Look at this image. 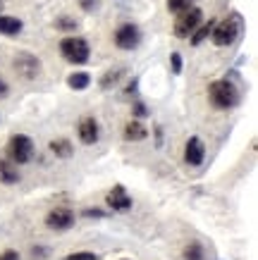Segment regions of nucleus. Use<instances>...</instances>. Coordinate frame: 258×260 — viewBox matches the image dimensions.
I'll use <instances>...</instances> for the list:
<instances>
[{
  "instance_id": "nucleus-4",
  "label": "nucleus",
  "mask_w": 258,
  "mask_h": 260,
  "mask_svg": "<svg viewBox=\"0 0 258 260\" xmlns=\"http://www.w3.org/2000/svg\"><path fill=\"white\" fill-rule=\"evenodd\" d=\"M5 155L15 165H24L34 158V141L26 134H15L5 146Z\"/></svg>"
},
{
  "instance_id": "nucleus-5",
  "label": "nucleus",
  "mask_w": 258,
  "mask_h": 260,
  "mask_svg": "<svg viewBox=\"0 0 258 260\" xmlns=\"http://www.w3.org/2000/svg\"><path fill=\"white\" fill-rule=\"evenodd\" d=\"M201 22H204V12H201V8L191 5L189 10H184V12L177 15V22H175V26H172V31H175V36H180V39H189Z\"/></svg>"
},
{
  "instance_id": "nucleus-24",
  "label": "nucleus",
  "mask_w": 258,
  "mask_h": 260,
  "mask_svg": "<svg viewBox=\"0 0 258 260\" xmlns=\"http://www.w3.org/2000/svg\"><path fill=\"white\" fill-rule=\"evenodd\" d=\"M46 255H48V248H41V246H39V248H32V258L34 260H36V258H46Z\"/></svg>"
},
{
  "instance_id": "nucleus-9",
  "label": "nucleus",
  "mask_w": 258,
  "mask_h": 260,
  "mask_svg": "<svg viewBox=\"0 0 258 260\" xmlns=\"http://www.w3.org/2000/svg\"><path fill=\"white\" fill-rule=\"evenodd\" d=\"M206 160V146L198 136H191L187 143H184V162L191 167H198Z\"/></svg>"
},
{
  "instance_id": "nucleus-19",
  "label": "nucleus",
  "mask_w": 258,
  "mask_h": 260,
  "mask_svg": "<svg viewBox=\"0 0 258 260\" xmlns=\"http://www.w3.org/2000/svg\"><path fill=\"white\" fill-rule=\"evenodd\" d=\"M70 86L72 88H86V86H89V74H84V72L72 74V77H70Z\"/></svg>"
},
{
  "instance_id": "nucleus-8",
  "label": "nucleus",
  "mask_w": 258,
  "mask_h": 260,
  "mask_svg": "<svg viewBox=\"0 0 258 260\" xmlns=\"http://www.w3.org/2000/svg\"><path fill=\"white\" fill-rule=\"evenodd\" d=\"M77 136H79V141L84 143V146L96 143V141H98V136H101L98 119H96L94 115H84V117L79 119V124H77Z\"/></svg>"
},
{
  "instance_id": "nucleus-2",
  "label": "nucleus",
  "mask_w": 258,
  "mask_h": 260,
  "mask_svg": "<svg viewBox=\"0 0 258 260\" xmlns=\"http://www.w3.org/2000/svg\"><path fill=\"white\" fill-rule=\"evenodd\" d=\"M242 34V17L239 15H230L225 19H215L213 24V31H211V39L213 43L218 48H225V46H232Z\"/></svg>"
},
{
  "instance_id": "nucleus-15",
  "label": "nucleus",
  "mask_w": 258,
  "mask_h": 260,
  "mask_svg": "<svg viewBox=\"0 0 258 260\" xmlns=\"http://www.w3.org/2000/svg\"><path fill=\"white\" fill-rule=\"evenodd\" d=\"M213 24H215V19H208V22H201L198 26H196V31L191 34V43L194 46H201L208 36H211V31H213Z\"/></svg>"
},
{
  "instance_id": "nucleus-3",
  "label": "nucleus",
  "mask_w": 258,
  "mask_h": 260,
  "mask_svg": "<svg viewBox=\"0 0 258 260\" xmlns=\"http://www.w3.org/2000/svg\"><path fill=\"white\" fill-rule=\"evenodd\" d=\"M60 55L72 64H84L91 55V48L81 36H67V39L60 41Z\"/></svg>"
},
{
  "instance_id": "nucleus-6",
  "label": "nucleus",
  "mask_w": 258,
  "mask_h": 260,
  "mask_svg": "<svg viewBox=\"0 0 258 260\" xmlns=\"http://www.w3.org/2000/svg\"><path fill=\"white\" fill-rule=\"evenodd\" d=\"M139 41H141V29L134 22L120 24L118 29H115V34H112V43L120 50H134V48L139 46Z\"/></svg>"
},
{
  "instance_id": "nucleus-25",
  "label": "nucleus",
  "mask_w": 258,
  "mask_h": 260,
  "mask_svg": "<svg viewBox=\"0 0 258 260\" xmlns=\"http://www.w3.org/2000/svg\"><path fill=\"white\" fill-rule=\"evenodd\" d=\"M10 93V86L8 84H5V79H3V77H0V98H5V95Z\"/></svg>"
},
{
  "instance_id": "nucleus-22",
  "label": "nucleus",
  "mask_w": 258,
  "mask_h": 260,
  "mask_svg": "<svg viewBox=\"0 0 258 260\" xmlns=\"http://www.w3.org/2000/svg\"><path fill=\"white\" fill-rule=\"evenodd\" d=\"M77 26V22L72 19V17H60L58 22H55V29H74Z\"/></svg>"
},
{
  "instance_id": "nucleus-16",
  "label": "nucleus",
  "mask_w": 258,
  "mask_h": 260,
  "mask_svg": "<svg viewBox=\"0 0 258 260\" xmlns=\"http://www.w3.org/2000/svg\"><path fill=\"white\" fill-rule=\"evenodd\" d=\"M50 150H53L58 158H70L72 155V143L67 139H55L50 141Z\"/></svg>"
},
{
  "instance_id": "nucleus-10",
  "label": "nucleus",
  "mask_w": 258,
  "mask_h": 260,
  "mask_svg": "<svg viewBox=\"0 0 258 260\" xmlns=\"http://www.w3.org/2000/svg\"><path fill=\"white\" fill-rule=\"evenodd\" d=\"M105 201H108V205L115 213H125V210L132 208V198H129V193H127L122 186H112L110 193L105 196Z\"/></svg>"
},
{
  "instance_id": "nucleus-14",
  "label": "nucleus",
  "mask_w": 258,
  "mask_h": 260,
  "mask_svg": "<svg viewBox=\"0 0 258 260\" xmlns=\"http://www.w3.org/2000/svg\"><path fill=\"white\" fill-rule=\"evenodd\" d=\"M22 31V19L10 15H0V34L3 36H17Z\"/></svg>"
},
{
  "instance_id": "nucleus-28",
  "label": "nucleus",
  "mask_w": 258,
  "mask_h": 260,
  "mask_svg": "<svg viewBox=\"0 0 258 260\" xmlns=\"http://www.w3.org/2000/svg\"><path fill=\"white\" fill-rule=\"evenodd\" d=\"M122 260H127V258H122Z\"/></svg>"
},
{
  "instance_id": "nucleus-23",
  "label": "nucleus",
  "mask_w": 258,
  "mask_h": 260,
  "mask_svg": "<svg viewBox=\"0 0 258 260\" xmlns=\"http://www.w3.org/2000/svg\"><path fill=\"white\" fill-rule=\"evenodd\" d=\"M0 260H19V253L12 251V248H8V251L0 253Z\"/></svg>"
},
{
  "instance_id": "nucleus-1",
  "label": "nucleus",
  "mask_w": 258,
  "mask_h": 260,
  "mask_svg": "<svg viewBox=\"0 0 258 260\" xmlns=\"http://www.w3.org/2000/svg\"><path fill=\"white\" fill-rule=\"evenodd\" d=\"M208 101H211V105L215 110H232L239 103V88L230 79L213 81L208 86Z\"/></svg>"
},
{
  "instance_id": "nucleus-18",
  "label": "nucleus",
  "mask_w": 258,
  "mask_h": 260,
  "mask_svg": "<svg viewBox=\"0 0 258 260\" xmlns=\"http://www.w3.org/2000/svg\"><path fill=\"white\" fill-rule=\"evenodd\" d=\"M191 5H194V0H167V10L172 15H180V12L189 10Z\"/></svg>"
},
{
  "instance_id": "nucleus-13",
  "label": "nucleus",
  "mask_w": 258,
  "mask_h": 260,
  "mask_svg": "<svg viewBox=\"0 0 258 260\" xmlns=\"http://www.w3.org/2000/svg\"><path fill=\"white\" fill-rule=\"evenodd\" d=\"M0 181H3L5 186H15L17 181H19V170H17V165L8 158H0Z\"/></svg>"
},
{
  "instance_id": "nucleus-17",
  "label": "nucleus",
  "mask_w": 258,
  "mask_h": 260,
  "mask_svg": "<svg viewBox=\"0 0 258 260\" xmlns=\"http://www.w3.org/2000/svg\"><path fill=\"white\" fill-rule=\"evenodd\" d=\"M204 258H206V251L201 244L184 246V260H204Z\"/></svg>"
},
{
  "instance_id": "nucleus-27",
  "label": "nucleus",
  "mask_w": 258,
  "mask_h": 260,
  "mask_svg": "<svg viewBox=\"0 0 258 260\" xmlns=\"http://www.w3.org/2000/svg\"><path fill=\"white\" fill-rule=\"evenodd\" d=\"M0 10H3V0H0Z\"/></svg>"
},
{
  "instance_id": "nucleus-26",
  "label": "nucleus",
  "mask_w": 258,
  "mask_h": 260,
  "mask_svg": "<svg viewBox=\"0 0 258 260\" xmlns=\"http://www.w3.org/2000/svg\"><path fill=\"white\" fill-rule=\"evenodd\" d=\"M172 64H175V72H180V67H182L180 55H172Z\"/></svg>"
},
{
  "instance_id": "nucleus-11",
  "label": "nucleus",
  "mask_w": 258,
  "mask_h": 260,
  "mask_svg": "<svg viewBox=\"0 0 258 260\" xmlns=\"http://www.w3.org/2000/svg\"><path fill=\"white\" fill-rule=\"evenodd\" d=\"M122 136H125V141H144V139L149 136V129L141 124L139 119H129V122L122 126Z\"/></svg>"
},
{
  "instance_id": "nucleus-20",
  "label": "nucleus",
  "mask_w": 258,
  "mask_h": 260,
  "mask_svg": "<svg viewBox=\"0 0 258 260\" xmlns=\"http://www.w3.org/2000/svg\"><path fill=\"white\" fill-rule=\"evenodd\" d=\"M63 260H98V253L79 251V253H70V255H65Z\"/></svg>"
},
{
  "instance_id": "nucleus-21",
  "label": "nucleus",
  "mask_w": 258,
  "mask_h": 260,
  "mask_svg": "<svg viewBox=\"0 0 258 260\" xmlns=\"http://www.w3.org/2000/svg\"><path fill=\"white\" fill-rule=\"evenodd\" d=\"M120 74H122V70H115V72H108V74H105V77H103V81H101V86L103 88H108L110 84H115V81H118V77Z\"/></svg>"
},
{
  "instance_id": "nucleus-7",
  "label": "nucleus",
  "mask_w": 258,
  "mask_h": 260,
  "mask_svg": "<svg viewBox=\"0 0 258 260\" xmlns=\"http://www.w3.org/2000/svg\"><path fill=\"white\" fill-rule=\"evenodd\" d=\"M46 227L53 232H67L74 227V213L70 208H53L46 213Z\"/></svg>"
},
{
  "instance_id": "nucleus-12",
  "label": "nucleus",
  "mask_w": 258,
  "mask_h": 260,
  "mask_svg": "<svg viewBox=\"0 0 258 260\" xmlns=\"http://www.w3.org/2000/svg\"><path fill=\"white\" fill-rule=\"evenodd\" d=\"M15 70L17 74H22L24 79H34L39 74V62L32 55H22L19 60H15Z\"/></svg>"
}]
</instances>
